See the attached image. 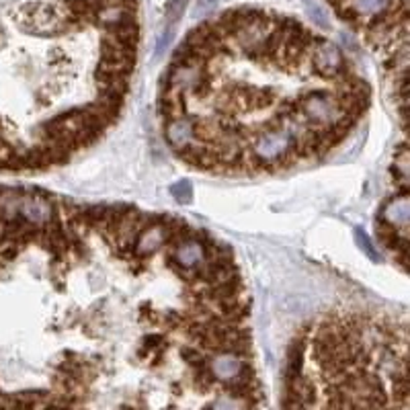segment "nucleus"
I'll return each instance as SVG.
<instances>
[{
	"label": "nucleus",
	"instance_id": "nucleus-10",
	"mask_svg": "<svg viewBox=\"0 0 410 410\" xmlns=\"http://www.w3.org/2000/svg\"><path fill=\"white\" fill-rule=\"evenodd\" d=\"M189 0H168L166 8H164V17H166V23L168 27H172L185 13V6H187Z\"/></svg>",
	"mask_w": 410,
	"mask_h": 410
},
{
	"label": "nucleus",
	"instance_id": "nucleus-7",
	"mask_svg": "<svg viewBox=\"0 0 410 410\" xmlns=\"http://www.w3.org/2000/svg\"><path fill=\"white\" fill-rule=\"evenodd\" d=\"M382 219L388 221L394 228H400L402 234H406V226H409V193L402 191L396 195L382 212Z\"/></svg>",
	"mask_w": 410,
	"mask_h": 410
},
{
	"label": "nucleus",
	"instance_id": "nucleus-14",
	"mask_svg": "<svg viewBox=\"0 0 410 410\" xmlns=\"http://www.w3.org/2000/svg\"><path fill=\"white\" fill-rule=\"evenodd\" d=\"M172 35H175V27H166L163 35H160V39H158V46H156V57H160L164 54V50L168 48V43L172 41Z\"/></svg>",
	"mask_w": 410,
	"mask_h": 410
},
{
	"label": "nucleus",
	"instance_id": "nucleus-4",
	"mask_svg": "<svg viewBox=\"0 0 410 410\" xmlns=\"http://www.w3.org/2000/svg\"><path fill=\"white\" fill-rule=\"evenodd\" d=\"M310 64L318 76L330 78V81L336 78L345 70V62H343V55L339 52V48L330 41H324V39H316V43L312 46Z\"/></svg>",
	"mask_w": 410,
	"mask_h": 410
},
{
	"label": "nucleus",
	"instance_id": "nucleus-13",
	"mask_svg": "<svg viewBox=\"0 0 410 410\" xmlns=\"http://www.w3.org/2000/svg\"><path fill=\"white\" fill-rule=\"evenodd\" d=\"M310 17H312V21H314L318 27H328V17L322 6H318V4L310 6Z\"/></svg>",
	"mask_w": 410,
	"mask_h": 410
},
{
	"label": "nucleus",
	"instance_id": "nucleus-6",
	"mask_svg": "<svg viewBox=\"0 0 410 410\" xmlns=\"http://www.w3.org/2000/svg\"><path fill=\"white\" fill-rule=\"evenodd\" d=\"M172 252H175V259H177V263L185 269V271H195L203 261H205V248L201 242H197V240H183V242H179V245L172 248Z\"/></svg>",
	"mask_w": 410,
	"mask_h": 410
},
{
	"label": "nucleus",
	"instance_id": "nucleus-17",
	"mask_svg": "<svg viewBox=\"0 0 410 410\" xmlns=\"http://www.w3.org/2000/svg\"><path fill=\"white\" fill-rule=\"evenodd\" d=\"M212 2H216V4H218V2H219V0H212Z\"/></svg>",
	"mask_w": 410,
	"mask_h": 410
},
{
	"label": "nucleus",
	"instance_id": "nucleus-2",
	"mask_svg": "<svg viewBox=\"0 0 410 410\" xmlns=\"http://www.w3.org/2000/svg\"><path fill=\"white\" fill-rule=\"evenodd\" d=\"M298 105H300L298 113L306 119V123L310 128H316V130L328 128L345 117V111L336 103L334 95L327 93V90L308 93L306 97H301Z\"/></svg>",
	"mask_w": 410,
	"mask_h": 410
},
{
	"label": "nucleus",
	"instance_id": "nucleus-1",
	"mask_svg": "<svg viewBox=\"0 0 410 410\" xmlns=\"http://www.w3.org/2000/svg\"><path fill=\"white\" fill-rule=\"evenodd\" d=\"M296 154V136L289 125L269 128L257 137L250 146V154H245V168L252 166H271L279 164L283 158H289L294 163Z\"/></svg>",
	"mask_w": 410,
	"mask_h": 410
},
{
	"label": "nucleus",
	"instance_id": "nucleus-12",
	"mask_svg": "<svg viewBox=\"0 0 410 410\" xmlns=\"http://www.w3.org/2000/svg\"><path fill=\"white\" fill-rule=\"evenodd\" d=\"M355 238H357V245H359V248L371 259V261H378L380 259V254L376 252V248H374V245H371V240L367 238V234L365 232H361V230H355Z\"/></svg>",
	"mask_w": 410,
	"mask_h": 410
},
{
	"label": "nucleus",
	"instance_id": "nucleus-8",
	"mask_svg": "<svg viewBox=\"0 0 410 410\" xmlns=\"http://www.w3.org/2000/svg\"><path fill=\"white\" fill-rule=\"evenodd\" d=\"M351 11H355L359 19H374L385 13L388 8H398V0H345Z\"/></svg>",
	"mask_w": 410,
	"mask_h": 410
},
{
	"label": "nucleus",
	"instance_id": "nucleus-9",
	"mask_svg": "<svg viewBox=\"0 0 410 410\" xmlns=\"http://www.w3.org/2000/svg\"><path fill=\"white\" fill-rule=\"evenodd\" d=\"M242 359L236 355H230V353H218V357L210 363V369L212 374L216 376V380H232L240 369H242Z\"/></svg>",
	"mask_w": 410,
	"mask_h": 410
},
{
	"label": "nucleus",
	"instance_id": "nucleus-3",
	"mask_svg": "<svg viewBox=\"0 0 410 410\" xmlns=\"http://www.w3.org/2000/svg\"><path fill=\"white\" fill-rule=\"evenodd\" d=\"M17 23L35 35H57L68 27L64 15L48 4H27L17 13Z\"/></svg>",
	"mask_w": 410,
	"mask_h": 410
},
{
	"label": "nucleus",
	"instance_id": "nucleus-16",
	"mask_svg": "<svg viewBox=\"0 0 410 410\" xmlns=\"http://www.w3.org/2000/svg\"><path fill=\"white\" fill-rule=\"evenodd\" d=\"M121 410H137V409H134V406H123Z\"/></svg>",
	"mask_w": 410,
	"mask_h": 410
},
{
	"label": "nucleus",
	"instance_id": "nucleus-5",
	"mask_svg": "<svg viewBox=\"0 0 410 410\" xmlns=\"http://www.w3.org/2000/svg\"><path fill=\"white\" fill-rule=\"evenodd\" d=\"M166 142L170 144V148L179 154L185 148H189L195 142V123L187 115L183 117H175L166 123Z\"/></svg>",
	"mask_w": 410,
	"mask_h": 410
},
{
	"label": "nucleus",
	"instance_id": "nucleus-15",
	"mask_svg": "<svg viewBox=\"0 0 410 410\" xmlns=\"http://www.w3.org/2000/svg\"><path fill=\"white\" fill-rule=\"evenodd\" d=\"M214 8H216V2H212V0H201V2L197 4V8H195V17H203V15L212 13Z\"/></svg>",
	"mask_w": 410,
	"mask_h": 410
},
{
	"label": "nucleus",
	"instance_id": "nucleus-11",
	"mask_svg": "<svg viewBox=\"0 0 410 410\" xmlns=\"http://www.w3.org/2000/svg\"><path fill=\"white\" fill-rule=\"evenodd\" d=\"M170 193H172V197H175L179 203H189L193 199V187L189 181H181V183L172 185V187H170Z\"/></svg>",
	"mask_w": 410,
	"mask_h": 410
}]
</instances>
